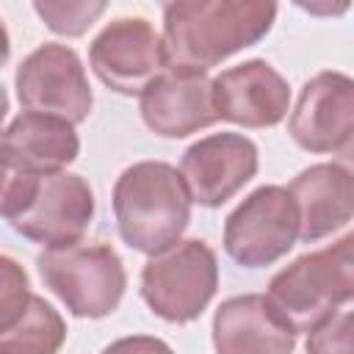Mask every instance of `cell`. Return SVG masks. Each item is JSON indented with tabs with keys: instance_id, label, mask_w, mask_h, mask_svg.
Segmentation results:
<instances>
[{
	"instance_id": "obj_1",
	"label": "cell",
	"mask_w": 354,
	"mask_h": 354,
	"mask_svg": "<svg viewBox=\"0 0 354 354\" xmlns=\"http://www.w3.org/2000/svg\"><path fill=\"white\" fill-rule=\"evenodd\" d=\"M277 19L266 0H177L163 6V47L169 66L207 72L224 58L254 47Z\"/></svg>"
},
{
	"instance_id": "obj_2",
	"label": "cell",
	"mask_w": 354,
	"mask_h": 354,
	"mask_svg": "<svg viewBox=\"0 0 354 354\" xmlns=\"http://www.w3.org/2000/svg\"><path fill=\"white\" fill-rule=\"evenodd\" d=\"M113 218L130 249L149 257L171 249L191 221V196L180 171L166 160L127 166L113 185Z\"/></svg>"
},
{
	"instance_id": "obj_3",
	"label": "cell",
	"mask_w": 354,
	"mask_h": 354,
	"mask_svg": "<svg viewBox=\"0 0 354 354\" xmlns=\"http://www.w3.org/2000/svg\"><path fill=\"white\" fill-rule=\"evenodd\" d=\"M354 296V235L307 252L277 271L266 299L299 335L343 310Z\"/></svg>"
},
{
	"instance_id": "obj_4",
	"label": "cell",
	"mask_w": 354,
	"mask_h": 354,
	"mask_svg": "<svg viewBox=\"0 0 354 354\" xmlns=\"http://www.w3.org/2000/svg\"><path fill=\"white\" fill-rule=\"evenodd\" d=\"M41 282L64 301L75 318L111 315L127 288V271L111 243H72L44 249L36 257Z\"/></svg>"
},
{
	"instance_id": "obj_5",
	"label": "cell",
	"mask_w": 354,
	"mask_h": 354,
	"mask_svg": "<svg viewBox=\"0 0 354 354\" xmlns=\"http://www.w3.org/2000/svg\"><path fill=\"white\" fill-rule=\"evenodd\" d=\"M218 290V260L202 238L177 241L141 268V299L169 324L196 321Z\"/></svg>"
},
{
	"instance_id": "obj_6",
	"label": "cell",
	"mask_w": 354,
	"mask_h": 354,
	"mask_svg": "<svg viewBox=\"0 0 354 354\" xmlns=\"http://www.w3.org/2000/svg\"><path fill=\"white\" fill-rule=\"evenodd\" d=\"M299 241V213L285 185L254 188L224 221V252L243 268L282 260Z\"/></svg>"
},
{
	"instance_id": "obj_7",
	"label": "cell",
	"mask_w": 354,
	"mask_h": 354,
	"mask_svg": "<svg viewBox=\"0 0 354 354\" xmlns=\"http://www.w3.org/2000/svg\"><path fill=\"white\" fill-rule=\"evenodd\" d=\"M19 105L33 113H50L80 124L94 108V94L80 55L58 41L36 47L14 75Z\"/></svg>"
},
{
	"instance_id": "obj_8",
	"label": "cell",
	"mask_w": 354,
	"mask_h": 354,
	"mask_svg": "<svg viewBox=\"0 0 354 354\" xmlns=\"http://www.w3.org/2000/svg\"><path fill=\"white\" fill-rule=\"evenodd\" d=\"M94 75L116 94H141L169 69L166 47L155 25L144 17H119L108 22L88 47Z\"/></svg>"
},
{
	"instance_id": "obj_9",
	"label": "cell",
	"mask_w": 354,
	"mask_h": 354,
	"mask_svg": "<svg viewBox=\"0 0 354 354\" xmlns=\"http://www.w3.org/2000/svg\"><path fill=\"white\" fill-rule=\"evenodd\" d=\"M288 133L315 155L348 152L354 138V80L337 69L313 75L299 91Z\"/></svg>"
},
{
	"instance_id": "obj_10",
	"label": "cell",
	"mask_w": 354,
	"mask_h": 354,
	"mask_svg": "<svg viewBox=\"0 0 354 354\" xmlns=\"http://www.w3.org/2000/svg\"><path fill=\"white\" fill-rule=\"evenodd\" d=\"M257 144L249 136L213 133L183 152L177 171L191 202L202 207H221L257 174Z\"/></svg>"
},
{
	"instance_id": "obj_11",
	"label": "cell",
	"mask_w": 354,
	"mask_h": 354,
	"mask_svg": "<svg viewBox=\"0 0 354 354\" xmlns=\"http://www.w3.org/2000/svg\"><path fill=\"white\" fill-rule=\"evenodd\" d=\"M94 191L91 185L72 171L44 174L30 207L11 221V227L44 249L80 243L94 221Z\"/></svg>"
},
{
	"instance_id": "obj_12",
	"label": "cell",
	"mask_w": 354,
	"mask_h": 354,
	"mask_svg": "<svg viewBox=\"0 0 354 354\" xmlns=\"http://www.w3.org/2000/svg\"><path fill=\"white\" fill-rule=\"evenodd\" d=\"M210 83L213 77H207V72L169 66L138 94L144 124L160 138H185L213 127L218 113Z\"/></svg>"
},
{
	"instance_id": "obj_13",
	"label": "cell",
	"mask_w": 354,
	"mask_h": 354,
	"mask_svg": "<svg viewBox=\"0 0 354 354\" xmlns=\"http://www.w3.org/2000/svg\"><path fill=\"white\" fill-rule=\"evenodd\" d=\"M210 86L218 119L246 130L274 127L290 111L288 80L263 58H249L224 69Z\"/></svg>"
},
{
	"instance_id": "obj_14",
	"label": "cell",
	"mask_w": 354,
	"mask_h": 354,
	"mask_svg": "<svg viewBox=\"0 0 354 354\" xmlns=\"http://www.w3.org/2000/svg\"><path fill=\"white\" fill-rule=\"evenodd\" d=\"M216 354H293L296 332L263 293L221 301L213 315Z\"/></svg>"
},
{
	"instance_id": "obj_15",
	"label": "cell",
	"mask_w": 354,
	"mask_h": 354,
	"mask_svg": "<svg viewBox=\"0 0 354 354\" xmlns=\"http://www.w3.org/2000/svg\"><path fill=\"white\" fill-rule=\"evenodd\" d=\"M288 194L299 213V241L315 243L348 227L354 216V177L343 163H315L299 171Z\"/></svg>"
},
{
	"instance_id": "obj_16",
	"label": "cell",
	"mask_w": 354,
	"mask_h": 354,
	"mask_svg": "<svg viewBox=\"0 0 354 354\" xmlns=\"http://www.w3.org/2000/svg\"><path fill=\"white\" fill-rule=\"evenodd\" d=\"M0 144L39 174L64 171L80 155V138L72 122L33 111L14 116L8 127H3Z\"/></svg>"
},
{
	"instance_id": "obj_17",
	"label": "cell",
	"mask_w": 354,
	"mask_h": 354,
	"mask_svg": "<svg viewBox=\"0 0 354 354\" xmlns=\"http://www.w3.org/2000/svg\"><path fill=\"white\" fill-rule=\"evenodd\" d=\"M66 340L61 313L41 296H30L25 313L0 332V354H58Z\"/></svg>"
},
{
	"instance_id": "obj_18",
	"label": "cell",
	"mask_w": 354,
	"mask_h": 354,
	"mask_svg": "<svg viewBox=\"0 0 354 354\" xmlns=\"http://www.w3.org/2000/svg\"><path fill=\"white\" fill-rule=\"evenodd\" d=\"M41 177L44 174L33 171L25 160L0 144V216L8 221L19 218L36 199Z\"/></svg>"
},
{
	"instance_id": "obj_19",
	"label": "cell",
	"mask_w": 354,
	"mask_h": 354,
	"mask_svg": "<svg viewBox=\"0 0 354 354\" xmlns=\"http://www.w3.org/2000/svg\"><path fill=\"white\" fill-rule=\"evenodd\" d=\"M105 3L102 0H36L33 11L39 14V19L58 36L75 39L83 36L102 14H105Z\"/></svg>"
},
{
	"instance_id": "obj_20",
	"label": "cell",
	"mask_w": 354,
	"mask_h": 354,
	"mask_svg": "<svg viewBox=\"0 0 354 354\" xmlns=\"http://www.w3.org/2000/svg\"><path fill=\"white\" fill-rule=\"evenodd\" d=\"M30 279L19 260L0 254V332L8 329L30 301Z\"/></svg>"
},
{
	"instance_id": "obj_21",
	"label": "cell",
	"mask_w": 354,
	"mask_h": 354,
	"mask_svg": "<svg viewBox=\"0 0 354 354\" xmlns=\"http://www.w3.org/2000/svg\"><path fill=\"white\" fill-rule=\"evenodd\" d=\"M351 332L354 315L351 310H337L315 329L307 332V354H351Z\"/></svg>"
},
{
	"instance_id": "obj_22",
	"label": "cell",
	"mask_w": 354,
	"mask_h": 354,
	"mask_svg": "<svg viewBox=\"0 0 354 354\" xmlns=\"http://www.w3.org/2000/svg\"><path fill=\"white\" fill-rule=\"evenodd\" d=\"M100 354H174V351H171L169 343H163L160 337L130 335V337H119V340L108 343Z\"/></svg>"
},
{
	"instance_id": "obj_23",
	"label": "cell",
	"mask_w": 354,
	"mask_h": 354,
	"mask_svg": "<svg viewBox=\"0 0 354 354\" xmlns=\"http://www.w3.org/2000/svg\"><path fill=\"white\" fill-rule=\"evenodd\" d=\"M8 58H11V39H8V30H6V25H3V19H0V66H3Z\"/></svg>"
},
{
	"instance_id": "obj_24",
	"label": "cell",
	"mask_w": 354,
	"mask_h": 354,
	"mask_svg": "<svg viewBox=\"0 0 354 354\" xmlns=\"http://www.w3.org/2000/svg\"><path fill=\"white\" fill-rule=\"evenodd\" d=\"M6 116H8V91H6V86L0 83V133H3V122H6Z\"/></svg>"
}]
</instances>
